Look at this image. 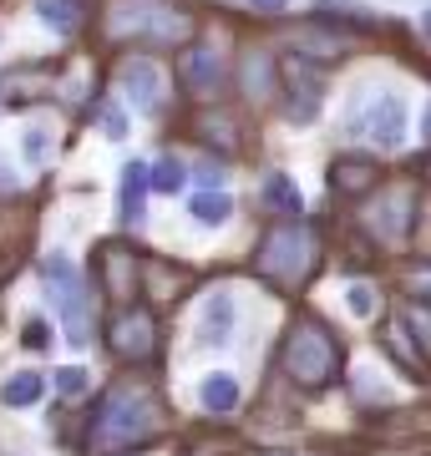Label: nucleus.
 Instances as JSON below:
<instances>
[{"instance_id":"9b49d317","label":"nucleus","mask_w":431,"mask_h":456,"mask_svg":"<svg viewBox=\"0 0 431 456\" xmlns=\"http://www.w3.org/2000/svg\"><path fill=\"white\" fill-rule=\"evenodd\" d=\"M224 56L214 46H188L178 56V86L188 97H218L224 92Z\"/></svg>"},{"instance_id":"72a5a7b5","label":"nucleus","mask_w":431,"mask_h":456,"mask_svg":"<svg viewBox=\"0 0 431 456\" xmlns=\"http://www.w3.org/2000/svg\"><path fill=\"white\" fill-rule=\"evenodd\" d=\"M254 11H284V5H289V0H249Z\"/></svg>"},{"instance_id":"ddd939ff","label":"nucleus","mask_w":431,"mask_h":456,"mask_svg":"<svg viewBox=\"0 0 431 456\" xmlns=\"http://www.w3.org/2000/svg\"><path fill=\"white\" fill-rule=\"evenodd\" d=\"M117 82H122V92H127L137 107H158V97H163V71H158L148 56H127V61L117 66Z\"/></svg>"},{"instance_id":"6e6552de","label":"nucleus","mask_w":431,"mask_h":456,"mask_svg":"<svg viewBox=\"0 0 431 456\" xmlns=\"http://www.w3.org/2000/svg\"><path fill=\"white\" fill-rule=\"evenodd\" d=\"M158 314L142 310V305H122L117 310V320L107 325V345H112V355L122 360V365H148V360H158Z\"/></svg>"},{"instance_id":"c756f323","label":"nucleus","mask_w":431,"mask_h":456,"mask_svg":"<svg viewBox=\"0 0 431 456\" xmlns=\"http://www.w3.org/2000/svg\"><path fill=\"white\" fill-rule=\"evenodd\" d=\"M56 391L67 395V401L86 395V370H82V365H67V370H56Z\"/></svg>"},{"instance_id":"473e14b6","label":"nucleus","mask_w":431,"mask_h":456,"mask_svg":"<svg viewBox=\"0 0 431 456\" xmlns=\"http://www.w3.org/2000/svg\"><path fill=\"white\" fill-rule=\"evenodd\" d=\"M102 127L112 132V137H127V112H117V107H107V112H102Z\"/></svg>"},{"instance_id":"cd10ccee","label":"nucleus","mask_w":431,"mask_h":456,"mask_svg":"<svg viewBox=\"0 0 431 456\" xmlns=\"http://www.w3.org/2000/svg\"><path fill=\"white\" fill-rule=\"evenodd\" d=\"M148 178H152V188H158V193H178V188H183V163L173 158V152H163V158L148 167Z\"/></svg>"},{"instance_id":"20e7f679","label":"nucleus","mask_w":431,"mask_h":456,"mask_svg":"<svg viewBox=\"0 0 431 456\" xmlns=\"http://www.w3.org/2000/svg\"><path fill=\"white\" fill-rule=\"evenodd\" d=\"M112 41H152V46H183L193 36V16L163 0H117L107 16Z\"/></svg>"},{"instance_id":"4c0bfd02","label":"nucleus","mask_w":431,"mask_h":456,"mask_svg":"<svg viewBox=\"0 0 431 456\" xmlns=\"http://www.w3.org/2000/svg\"><path fill=\"white\" fill-rule=\"evenodd\" d=\"M427 173H431V163H427Z\"/></svg>"},{"instance_id":"aec40b11","label":"nucleus","mask_w":431,"mask_h":456,"mask_svg":"<svg viewBox=\"0 0 431 456\" xmlns=\"http://www.w3.org/2000/svg\"><path fill=\"white\" fill-rule=\"evenodd\" d=\"M274 77H280V61H274V56H264V51H249V56L239 61V86H244L249 97H269Z\"/></svg>"},{"instance_id":"a878e982","label":"nucleus","mask_w":431,"mask_h":456,"mask_svg":"<svg viewBox=\"0 0 431 456\" xmlns=\"http://www.w3.org/2000/svg\"><path fill=\"white\" fill-rule=\"evenodd\" d=\"M264 203L274 213H289V218H295V213H299V188L284 178V173H269V178H264Z\"/></svg>"},{"instance_id":"c9c22d12","label":"nucleus","mask_w":431,"mask_h":456,"mask_svg":"<svg viewBox=\"0 0 431 456\" xmlns=\"http://www.w3.org/2000/svg\"><path fill=\"white\" fill-rule=\"evenodd\" d=\"M427 142H431V107H427Z\"/></svg>"},{"instance_id":"39448f33","label":"nucleus","mask_w":431,"mask_h":456,"mask_svg":"<svg viewBox=\"0 0 431 456\" xmlns=\"http://www.w3.org/2000/svg\"><path fill=\"white\" fill-rule=\"evenodd\" d=\"M41 284H46V294L56 299V314H61V325H67V340L82 350V345H92V299H86V279L82 269L67 259V254H46L41 259Z\"/></svg>"},{"instance_id":"6ab92c4d","label":"nucleus","mask_w":431,"mask_h":456,"mask_svg":"<svg viewBox=\"0 0 431 456\" xmlns=\"http://www.w3.org/2000/svg\"><path fill=\"white\" fill-rule=\"evenodd\" d=\"M142 284H152V305H178L183 289L193 284V274L188 269H173V264H142Z\"/></svg>"},{"instance_id":"dca6fc26","label":"nucleus","mask_w":431,"mask_h":456,"mask_svg":"<svg viewBox=\"0 0 431 456\" xmlns=\"http://www.w3.org/2000/svg\"><path fill=\"white\" fill-rule=\"evenodd\" d=\"M289 41H295V56H305V61H340L350 51L346 36L325 31V26H305V31H295Z\"/></svg>"},{"instance_id":"423d86ee","label":"nucleus","mask_w":431,"mask_h":456,"mask_svg":"<svg viewBox=\"0 0 431 456\" xmlns=\"http://www.w3.org/2000/svg\"><path fill=\"white\" fill-rule=\"evenodd\" d=\"M346 127L355 137H370L376 147H401L406 142V97L391 86H361L346 112Z\"/></svg>"},{"instance_id":"b1692460","label":"nucleus","mask_w":431,"mask_h":456,"mask_svg":"<svg viewBox=\"0 0 431 456\" xmlns=\"http://www.w3.org/2000/svg\"><path fill=\"white\" fill-rule=\"evenodd\" d=\"M41 391H46V380H41L36 370H20V375H11V380L0 386V401H5L11 411H20V406H36Z\"/></svg>"},{"instance_id":"f03ea898","label":"nucleus","mask_w":431,"mask_h":456,"mask_svg":"<svg viewBox=\"0 0 431 456\" xmlns=\"http://www.w3.org/2000/svg\"><path fill=\"white\" fill-rule=\"evenodd\" d=\"M254 274L274 284V289L295 294L305 279L320 269V228L299 224V218H280L264 228V239L254 244Z\"/></svg>"},{"instance_id":"f8f14e48","label":"nucleus","mask_w":431,"mask_h":456,"mask_svg":"<svg viewBox=\"0 0 431 456\" xmlns=\"http://www.w3.org/2000/svg\"><path fill=\"white\" fill-rule=\"evenodd\" d=\"M51 86V66L31 61V66H5L0 71V107H31L46 97Z\"/></svg>"},{"instance_id":"f704fd0d","label":"nucleus","mask_w":431,"mask_h":456,"mask_svg":"<svg viewBox=\"0 0 431 456\" xmlns=\"http://www.w3.org/2000/svg\"><path fill=\"white\" fill-rule=\"evenodd\" d=\"M421 26H427V36H431V11H427V16H421Z\"/></svg>"},{"instance_id":"7c9ffc66","label":"nucleus","mask_w":431,"mask_h":456,"mask_svg":"<svg viewBox=\"0 0 431 456\" xmlns=\"http://www.w3.org/2000/svg\"><path fill=\"white\" fill-rule=\"evenodd\" d=\"M46 158H51V132L31 127L26 132V163H46Z\"/></svg>"},{"instance_id":"c85d7f7f","label":"nucleus","mask_w":431,"mask_h":456,"mask_svg":"<svg viewBox=\"0 0 431 456\" xmlns=\"http://www.w3.org/2000/svg\"><path fill=\"white\" fill-rule=\"evenodd\" d=\"M376 310H381V294L370 289V284H350V314H361V320H370Z\"/></svg>"},{"instance_id":"bb28decb","label":"nucleus","mask_w":431,"mask_h":456,"mask_svg":"<svg viewBox=\"0 0 431 456\" xmlns=\"http://www.w3.org/2000/svg\"><path fill=\"white\" fill-rule=\"evenodd\" d=\"M401 320H406V330H411L421 360L431 365V305H401Z\"/></svg>"},{"instance_id":"5701e85b","label":"nucleus","mask_w":431,"mask_h":456,"mask_svg":"<svg viewBox=\"0 0 431 456\" xmlns=\"http://www.w3.org/2000/svg\"><path fill=\"white\" fill-rule=\"evenodd\" d=\"M386 345H391V355H396L406 370H416V375H427V370H431L427 360H421V350H416L411 330H406V320H401V314L391 320V330H386Z\"/></svg>"},{"instance_id":"f3484780","label":"nucleus","mask_w":431,"mask_h":456,"mask_svg":"<svg viewBox=\"0 0 431 456\" xmlns=\"http://www.w3.org/2000/svg\"><path fill=\"white\" fill-rule=\"evenodd\" d=\"M376 178H381V173H376L370 158H340V163L330 167V188L340 198H365L376 188Z\"/></svg>"},{"instance_id":"2f4dec72","label":"nucleus","mask_w":431,"mask_h":456,"mask_svg":"<svg viewBox=\"0 0 431 456\" xmlns=\"http://www.w3.org/2000/svg\"><path fill=\"white\" fill-rule=\"evenodd\" d=\"M20 345H26V350H51V325L46 320H31L26 335H20Z\"/></svg>"},{"instance_id":"a211bd4d","label":"nucleus","mask_w":431,"mask_h":456,"mask_svg":"<svg viewBox=\"0 0 431 456\" xmlns=\"http://www.w3.org/2000/svg\"><path fill=\"white\" fill-rule=\"evenodd\" d=\"M229 330H233V299L224 289H214L203 299V320H199V340L203 345H229Z\"/></svg>"},{"instance_id":"9d476101","label":"nucleus","mask_w":431,"mask_h":456,"mask_svg":"<svg viewBox=\"0 0 431 456\" xmlns=\"http://www.w3.org/2000/svg\"><path fill=\"white\" fill-rule=\"evenodd\" d=\"M92 269H97L102 294H107V299H117V305H133L137 289H142V254H137V248H127V244H117V239L97 244Z\"/></svg>"},{"instance_id":"f257e3e1","label":"nucleus","mask_w":431,"mask_h":456,"mask_svg":"<svg viewBox=\"0 0 431 456\" xmlns=\"http://www.w3.org/2000/svg\"><path fill=\"white\" fill-rule=\"evenodd\" d=\"M158 436H163V406L142 386H117L97 406V416H92L86 452L117 456V452H133V446H148Z\"/></svg>"},{"instance_id":"0eeeda50","label":"nucleus","mask_w":431,"mask_h":456,"mask_svg":"<svg viewBox=\"0 0 431 456\" xmlns=\"http://www.w3.org/2000/svg\"><path fill=\"white\" fill-rule=\"evenodd\" d=\"M361 228L381 244H406L416 228V188L411 183H386L361 208Z\"/></svg>"},{"instance_id":"4be33fe9","label":"nucleus","mask_w":431,"mask_h":456,"mask_svg":"<svg viewBox=\"0 0 431 456\" xmlns=\"http://www.w3.org/2000/svg\"><path fill=\"white\" fill-rule=\"evenodd\" d=\"M36 16L46 20L51 31L56 36H77L82 31V0H41V5H36Z\"/></svg>"},{"instance_id":"2eb2a0df","label":"nucleus","mask_w":431,"mask_h":456,"mask_svg":"<svg viewBox=\"0 0 431 456\" xmlns=\"http://www.w3.org/2000/svg\"><path fill=\"white\" fill-rule=\"evenodd\" d=\"M148 167L142 163H127L122 167V183H117V218L122 224H142V208H148Z\"/></svg>"},{"instance_id":"1a4fd4ad","label":"nucleus","mask_w":431,"mask_h":456,"mask_svg":"<svg viewBox=\"0 0 431 456\" xmlns=\"http://www.w3.org/2000/svg\"><path fill=\"white\" fill-rule=\"evenodd\" d=\"M280 107H284V122H315L320 102H325V77L315 71V61H305V56H284L280 61Z\"/></svg>"},{"instance_id":"7ed1b4c3","label":"nucleus","mask_w":431,"mask_h":456,"mask_svg":"<svg viewBox=\"0 0 431 456\" xmlns=\"http://www.w3.org/2000/svg\"><path fill=\"white\" fill-rule=\"evenodd\" d=\"M280 360H284V375L295 380L299 391H325V386H335L346 350H340V335H335L320 314L299 310L295 320H289V330H284Z\"/></svg>"},{"instance_id":"393cba45","label":"nucleus","mask_w":431,"mask_h":456,"mask_svg":"<svg viewBox=\"0 0 431 456\" xmlns=\"http://www.w3.org/2000/svg\"><path fill=\"white\" fill-rule=\"evenodd\" d=\"M229 213H233V203H229V193H218V188H203V193L193 198V218H199L203 228L229 224Z\"/></svg>"},{"instance_id":"412c9836","label":"nucleus","mask_w":431,"mask_h":456,"mask_svg":"<svg viewBox=\"0 0 431 456\" xmlns=\"http://www.w3.org/2000/svg\"><path fill=\"white\" fill-rule=\"evenodd\" d=\"M199 401H203V411H233L239 406V380H233L229 370H214V375H203V386H199Z\"/></svg>"},{"instance_id":"4468645a","label":"nucleus","mask_w":431,"mask_h":456,"mask_svg":"<svg viewBox=\"0 0 431 456\" xmlns=\"http://www.w3.org/2000/svg\"><path fill=\"white\" fill-rule=\"evenodd\" d=\"M199 142H208L214 152H244V122H239V112H229V107H208V112L199 117Z\"/></svg>"},{"instance_id":"e433bc0d","label":"nucleus","mask_w":431,"mask_h":456,"mask_svg":"<svg viewBox=\"0 0 431 456\" xmlns=\"http://www.w3.org/2000/svg\"><path fill=\"white\" fill-rule=\"evenodd\" d=\"M269 456H289V452H269Z\"/></svg>"}]
</instances>
